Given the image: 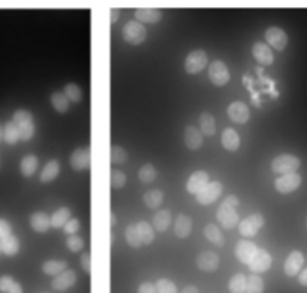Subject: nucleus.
<instances>
[{
    "mask_svg": "<svg viewBox=\"0 0 307 293\" xmlns=\"http://www.w3.org/2000/svg\"><path fill=\"white\" fill-rule=\"evenodd\" d=\"M66 245H68V248L71 251L77 253V251H80L84 247V241L80 236H77V235H69V238L66 241Z\"/></svg>",
    "mask_w": 307,
    "mask_h": 293,
    "instance_id": "obj_46",
    "label": "nucleus"
},
{
    "mask_svg": "<svg viewBox=\"0 0 307 293\" xmlns=\"http://www.w3.org/2000/svg\"><path fill=\"white\" fill-rule=\"evenodd\" d=\"M185 144L189 150H198L203 145L201 132L194 126H188L185 130Z\"/></svg>",
    "mask_w": 307,
    "mask_h": 293,
    "instance_id": "obj_20",
    "label": "nucleus"
},
{
    "mask_svg": "<svg viewBox=\"0 0 307 293\" xmlns=\"http://www.w3.org/2000/svg\"><path fill=\"white\" fill-rule=\"evenodd\" d=\"M271 266V256L268 251L265 250H259L256 251L255 257L252 259V262L249 263V268L253 274H262L265 271H268Z\"/></svg>",
    "mask_w": 307,
    "mask_h": 293,
    "instance_id": "obj_11",
    "label": "nucleus"
},
{
    "mask_svg": "<svg viewBox=\"0 0 307 293\" xmlns=\"http://www.w3.org/2000/svg\"><path fill=\"white\" fill-rule=\"evenodd\" d=\"M298 168H300V159L292 156V154H280L271 163L273 172L282 174V175L291 174V172H297Z\"/></svg>",
    "mask_w": 307,
    "mask_h": 293,
    "instance_id": "obj_2",
    "label": "nucleus"
},
{
    "mask_svg": "<svg viewBox=\"0 0 307 293\" xmlns=\"http://www.w3.org/2000/svg\"><path fill=\"white\" fill-rule=\"evenodd\" d=\"M208 183H210L208 174H207L205 171H197L195 174L191 175V178H189V181H188V184H186V189H188L189 193L197 196Z\"/></svg>",
    "mask_w": 307,
    "mask_h": 293,
    "instance_id": "obj_16",
    "label": "nucleus"
},
{
    "mask_svg": "<svg viewBox=\"0 0 307 293\" xmlns=\"http://www.w3.org/2000/svg\"><path fill=\"white\" fill-rule=\"evenodd\" d=\"M204 235H205V238H207L210 242H213V244H214V245H217V247H222V245L225 244L223 235L220 233L219 227H217V226H214V224H207V226H205Z\"/></svg>",
    "mask_w": 307,
    "mask_h": 293,
    "instance_id": "obj_29",
    "label": "nucleus"
},
{
    "mask_svg": "<svg viewBox=\"0 0 307 293\" xmlns=\"http://www.w3.org/2000/svg\"><path fill=\"white\" fill-rule=\"evenodd\" d=\"M71 166L75 171H84L90 166V150L78 148L71 156Z\"/></svg>",
    "mask_w": 307,
    "mask_h": 293,
    "instance_id": "obj_17",
    "label": "nucleus"
},
{
    "mask_svg": "<svg viewBox=\"0 0 307 293\" xmlns=\"http://www.w3.org/2000/svg\"><path fill=\"white\" fill-rule=\"evenodd\" d=\"M75 283H77V274L71 269H66L62 274L56 275V278L51 283V287L57 292H65L71 289Z\"/></svg>",
    "mask_w": 307,
    "mask_h": 293,
    "instance_id": "obj_13",
    "label": "nucleus"
},
{
    "mask_svg": "<svg viewBox=\"0 0 307 293\" xmlns=\"http://www.w3.org/2000/svg\"><path fill=\"white\" fill-rule=\"evenodd\" d=\"M301 184V175L297 172H291V174H285L280 175L279 178H276L274 181V187L279 193L282 195H288L292 193L294 190H297Z\"/></svg>",
    "mask_w": 307,
    "mask_h": 293,
    "instance_id": "obj_3",
    "label": "nucleus"
},
{
    "mask_svg": "<svg viewBox=\"0 0 307 293\" xmlns=\"http://www.w3.org/2000/svg\"><path fill=\"white\" fill-rule=\"evenodd\" d=\"M207 62H208V57H207L205 51H203V50L192 51L185 60V69L188 74H192V75L198 74L207 66Z\"/></svg>",
    "mask_w": 307,
    "mask_h": 293,
    "instance_id": "obj_7",
    "label": "nucleus"
},
{
    "mask_svg": "<svg viewBox=\"0 0 307 293\" xmlns=\"http://www.w3.org/2000/svg\"><path fill=\"white\" fill-rule=\"evenodd\" d=\"M192 232V220L191 217L180 214L176 221V235L179 238H188Z\"/></svg>",
    "mask_w": 307,
    "mask_h": 293,
    "instance_id": "obj_24",
    "label": "nucleus"
},
{
    "mask_svg": "<svg viewBox=\"0 0 307 293\" xmlns=\"http://www.w3.org/2000/svg\"><path fill=\"white\" fill-rule=\"evenodd\" d=\"M124 184H126V175L118 169L111 171V186H112V189H121Z\"/></svg>",
    "mask_w": 307,
    "mask_h": 293,
    "instance_id": "obj_44",
    "label": "nucleus"
},
{
    "mask_svg": "<svg viewBox=\"0 0 307 293\" xmlns=\"http://www.w3.org/2000/svg\"><path fill=\"white\" fill-rule=\"evenodd\" d=\"M252 54H253L255 60L264 66H270L274 62V56H273L271 48L264 42H256L252 48Z\"/></svg>",
    "mask_w": 307,
    "mask_h": 293,
    "instance_id": "obj_14",
    "label": "nucleus"
},
{
    "mask_svg": "<svg viewBox=\"0 0 307 293\" xmlns=\"http://www.w3.org/2000/svg\"><path fill=\"white\" fill-rule=\"evenodd\" d=\"M264 226V217L258 212L246 217L240 224H238V230L243 236H255L258 233V230Z\"/></svg>",
    "mask_w": 307,
    "mask_h": 293,
    "instance_id": "obj_6",
    "label": "nucleus"
},
{
    "mask_svg": "<svg viewBox=\"0 0 307 293\" xmlns=\"http://www.w3.org/2000/svg\"><path fill=\"white\" fill-rule=\"evenodd\" d=\"M127 160V153L118 147V145H114L111 148V162L112 163H124Z\"/></svg>",
    "mask_w": 307,
    "mask_h": 293,
    "instance_id": "obj_43",
    "label": "nucleus"
},
{
    "mask_svg": "<svg viewBox=\"0 0 307 293\" xmlns=\"http://www.w3.org/2000/svg\"><path fill=\"white\" fill-rule=\"evenodd\" d=\"M182 293H200V292H198V289H197L195 286H186Z\"/></svg>",
    "mask_w": 307,
    "mask_h": 293,
    "instance_id": "obj_56",
    "label": "nucleus"
},
{
    "mask_svg": "<svg viewBox=\"0 0 307 293\" xmlns=\"http://www.w3.org/2000/svg\"><path fill=\"white\" fill-rule=\"evenodd\" d=\"M155 287H156L158 293H177V286L173 281L167 280V278L159 280Z\"/></svg>",
    "mask_w": 307,
    "mask_h": 293,
    "instance_id": "obj_41",
    "label": "nucleus"
},
{
    "mask_svg": "<svg viewBox=\"0 0 307 293\" xmlns=\"http://www.w3.org/2000/svg\"><path fill=\"white\" fill-rule=\"evenodd\" d=\"M17 127H18V130H20V139H21V141H30V138H32L33 133H35L33 121L20 124V126H17Z\"/></svg>",
    "mask_w": 307,
    "mask_h": 293,
    "instance_id": "obj_42",
    "label": "nucleus"
},
{
    "mask_svg": "<svg viewBox=\"0 0 307 293\" xmlns=\"http://www.w3.org/2000/svg\"><path fill=\"white\" fill-rule=\"evenodd\" d=\"M246 280L247 277L244 274H235L229 280V292L231 293H244L246 292Z\"/></svg>",
    "mask_w": 307,
    "mask_h": 293,
    "instance_id": "obj_36",
    "label": "nucleus"
},
{
    "mask_svg": "<svg viewBox=\"0 0 307 293\" xmlns=\"http://www.w3.org/2000/svg\"><path fill=\"white\" fill-rule=\"evenodd\" d=\"M81 266H83V269H84L87 274L92 271V257H90L89 253H84V254L81 256Z\"/></svg>",
    "mask_w": 307,
    "mask_h": 293,
    "instance_id": "obj_50",
    "label": "nucleus"
},
{
    "mask_svg": "<svg viewBox=\"0 0 307 293\" xmlns=\"http://www.w3.org/2000/svg\"><path fill=\"white\" fill-rule=\"evenodd\" d=\"M222 145L228 151H237L240 147V136L234 129H225L222 133Z\"/></svg>",
    "mask_w": 307,
    "mask_h": 293,
    "instance_id": "obj_22",
    "label": "nucleus"
},
{
    "mask_svg": "<svg viewBox=\"0 0 307 293\" xmlns=\"http://www.w3.org/2000/svg\"><path fill=\"white\" fill-rule=\"evenodd\" d=\"M135 18L138 23H147V24H155L162 20V12L155 8H139L135 11Z\"/></svg>",
    "mask_w": 307,
    "mask_h": 293,
    "instance_id": "obj_18",
    "label": "nucleus"
},
{
    "mask_svg": "<svg viewBox=\"0 0 307 293\" xmlns=\"http://www.w3.org/2000/svg\"><path fill=\"white\" fill-rule=\"evenodd\" d=\"M12 284H14L12 277H9V275H3V277H0V292L2 293L9 292V289H11Z\"/></svg>",
    "mask_w": 307,
    "mask_h": 293,
    "instance_id": "obj_48",
    "label": "nucleus"
},
{
    "mask_svg": "<svg viewBox=\"0 0 307 293\" xmlns=\"http://www.w3.org/2000/svg\"><path fill=\"white\" fill-rule=\"evenodd\" d=\"M147 38V29L136 20L127 21L123 27V39L130 45H139Z\"/></svg>",
    "mask_w": 307,
    "mask_h": 293,
    "instance_id": "obj_1",
    "label": "nucleus"
},
{
    "mask_svg": "<svg viewBox=\"0 0 307 293\" xmlns=\"http://www.w3.org/2000/svg\"><path fill=\"white\" fill-rule=\"evenodd\" d=\"M20 250V241L17 236L14 235H9L3 239H0V251H3L5 254L8 256H14L17 254Z\"/></svg>",
    "mask_w": 307,
    "mask_h": 293,
    "instance_id": "obj_26",
    "label": "nucleus"
},
{
    "mask_svg": "<svg viewBox=\"0 0 307 293\" xmlns=\"http://www.w3.org/2000/svg\"><path fill=\"white\" fill-rule=\"evenodd\" d=\"M258 251V247L255 242L249 241V239H241L237 242V248H235V254H237V259L244 263V265H249L252 262V259L255 257Z\"/></svg>",
    "mask_w": 307,
    "mask_h": 293,
    "instance_id": "obj_9",
    "label": "nucleus"
},
{
    "mask_svg": "<svg viewBox=\"0 0 307 293\" xmlns=\"http://www.w3.org/2000/svg\"><path fill=\"white\" fill-rule=\"evenodd\" d=\"M265 41L268 42V47H273L277 51H282L286 48L288 45V35L285 33V30H282L280 27H268L265 32Z\"/></svg>",
    "mask_w": 307,
    "mask_h": 293,
    "instance_id": "obj_8",
    "label": "nucleus"
},
{
    "mask_svg": "<svg viewBox=\"0 0 307 293\" xmlns=\"http://www.w3.org/2000/svg\"><path fill=\"white\" fill-rule=\"evenodd\" d=\"M228 117L234 121V123H238V124H244L249 121V117H250V111L247 108V105H244L243 102H232L228 109Z\"/></svg>",
    "mask_w": 307,
    "mask_h": 293,
    "instance_id": "obj_10",
    "label": "nucleus"
},
{
    "mask_svg": "<svg viewBox=\"0 0 307 293\" xmlns=\"http://www.w3.org/2000/svg\"><path fill=\"white\" fill-rule=\"evenodd\" d=\"M136 230H138V235H139V239H141V244H151L153 239H155V232H153V227L147 223V221H138L135 224Z\"/></svg>",
    "mask_w": 307,
    "mask_h": 293,
    "instance_id": "obj_25",
    "label": "nucleus"
},
{
    "mask_svg": "<svg viewBox=\"0 0 307 293\" xmlns=\"http://www.w3.org/2000/svg\"><path fill=\"white\" fill-rule=\"evenodd\" d=\"M38 165H39V162H38V157H36V156H33V154L26 156V157L21 160V172H23V175H24V177H32V175L36 172Z\"/></svg>",
    "mask_w": 307,
    "mask_h": 293,
    "instance_id": "obj_30",
    "label": "nucleus"
},
{
    "mask_svg": "<svg viewBox=\"0 0 307 293\" xmlns=\"http://www.w3.org/2000/svg\"><path fill=\"white\" fill-rule=\"evenodd\" d=\"M8 293H23V287H21L17 281H14V284L11 286V289H9V292Z\"/></svg>",
    "mask_w": 307,
    "mask_h": 293,
    "instance_id": "obj_53",
    "label": "nucleus"
},
{
    "mask_svg": "<svg viewBox=\"0 0 307 293\" xmlns=\"http://www.w3.org/2000/svg\"><path fill=\"white\" fill-rule=\"evenodd\" d=\"M225 202H226L228 205H231V206H237V205H238V199H237L235 196H229V197H226Z\"/></svg>",
    "mask_w": 307,
    "mask_h": 293,
    "instance_id": "obj_55",
    "label": "nucleus"
},
{
    "mask_svg": "<svg viewBox=\"0 0 307 293\" xmlns=\"http://www.w3.org/2000/svg\"><path fill=\"white\" fill-rule=\"evenodd\" d=\"M63 95L68 98V100H71V102H74V103H78V102L81 100V96H83L81 89H80L77 84H66Z\"/></svg>",
    "mask_w": 307,
    "mask_h": 293,
    "instance_id": "obj_40",
    "label": "nucleus"
},
{
    "mask_svg": "<svg viewBox=\"0 0 307 293\" xmlns=\"http://www.w3.org/2000/svg\"><path fill=\"white\" fill-rule=\"evenodd\" d=\"M124 236H126V241L129 242L130 247H133V248L141 247V239H139V235H138V230H136L135 224H129V226L126 227Z\"/></svg>",
    "mask_w": 307,
    "mask_h": 293,
    "instance_id": "obj_38",
    "label": "nucleus"
},
{
    "mask_svg": "<svg viewBox=\"0 0 307 293\" xmlns=\"http://www.w3.org/2000/svg\"><path fill=\"white\" fill-rule=\"evenodd\" d=\"M11 232H12V229H11V224H9V223H8L6 220L0 218V239H3V238H6V236L12 235Z\"/></svg>",
    "mask_w": 307,
    "mask_h": 293,
    "instance_id": "obj_49",
    "label": "nucleus"
},
{
    "mask_svg": "<svg viewBox=\"0 0 307 293\" xmlns=\"http://www.w3.org/2000/svg\"><path fill=\"white\" fill-rule=\"evenodd\" d=\"M69 218H71V209L69 208H60L50 217V221H51L53 227H63L66 224V221H69Z\"/></svg>",
    "mask_w": 307,
    "mask_h": 293,
    "instance_id": "obj_31",
    "label": "nucleus"
},
{
    "mask_svg": "<svg viewBox=\"0 0 307 293\" xmlns=\"http://www.w3.org/2000/svg\"><path fill=\"white\" fill-rule=\"evenodd\" d=\"M3 139L6 144L14 145L20 141V130L14 121H8L3 127Z\"/></svg>",
    "mask_w": 307,
    "mask_h": 293,
    "instance_id": "obj_28",
    "label": "nucleus"
},
{
    "mask_svg": "<svg viewBox=\"0 0 307 293\" xmlns=\"http://www.w3.org/2000/svg\"><path fill=\"white\" fill-rule=\"evenodd\" d=\"M66 269H68V265L63 260H48L42 265V271L48 275H59Z\"/></svg>",
    "mask_w": 307,
    "mask_h": 293,
    "instance_id": "obj_32",
    "label": "nucleus"
},
{
    "mask_svg": "<svg viewBox=\"0 0 307 293\" xmlns=\"http://www.w3.org/2000/svg\"><path fill=\"white\" fill-rule=\"evenodd\" d=\"M142 200H144V203H145L148 208L156 209V208H159V205H161L162 200H164V193H162L161 190H148V192L144 195Z\"/></svg>",
    "mask_w": 307,
    "mask_h": 293,
    "instance_id": "obj_35",
    "label": "nucleus"
},
{
    "mask_svg": "<svg viewBox=\"0 0 307 293\" xmlns=\"http://www.w3.org/2000/svg\"><path fill=\"white\" fill-rule=\"evenodd\" d=\"M208 78L214 86H225L229 81V71L228 66L216 60L208 66Z\"/></svg>",
    "mask_w": 307,
    "mask_h": 293,
    "instance_id": "obj_5",
    "label": "nucleus"
},
{
    "mask_svg": "<svg viewBox=\"0 0 307 293\" xmlns=\"http://www.w3.org/2000/svg\"><path fill=\"white\" fill-rule=\"evenodd\" d=\"M59 172H60V165H59V162H57V160H50V162L45 165V168L42 169L41 181H42V183H50V181H53V180L57 178Z\"/></svg>",
    "mask_w": 307,
    "mask_h": 293,
    "instance_id": "obj_27",
    "label": "nucleus"
},
{
    "mask_svg": "<svg viewBox=\"0 0 307 293\" xmlns=\"http://www.w3.org/2000/svg\"><path fill=\"white\" fill-rule=\"evenodd\" d=\"M114 226H115V214L111 212V227H114Z\"/></svg>",
    "mask_w": 307,
    "mask_h": 293,
    "instance_id": "obj_57",
    "label": "nucleus"
},
{
    "mask_svg": "<svg viewBox=\"0 0 307 293\" xmlns=\"http://www.w3.org/2000/svg\"><path fill=\"white\" fill-rule=\"evenodd\" d=\"M197 265L201 271L204 272H211L216 271L219 266V256L213 251H204L198 256L197 259Z\"/></svg>",
    "mask_w": 307,
    "mask_h": 293,
    "instance_id": "obj_19",
    "label": "nucleus"
},
{
    "mask_svg": "<svg viewBox=\"0 0 307 293\" xmlns=\"http://www.w3.org/2000/svg\"><path fill=\"white\" fill-rule=\"evenodd\" d=\"M264 292V280L258 274H252L246 280V292L244 293H262Z\"/></svg>",
    "mask_w": 307,
    "mask_h": 293,
    "instance_id": "obj_34",
    "label": "nucleus"
},
{
    "mask_svg": "<svg viewBox=\"0 0 307 293\" xmlns=\"http://www.w3.org/2000/svg\"><path fill=\"white\" fill-rule=\"evenodd\" d=\"M298 281H300V284L307 286V269H304L303 272H300V275H298Z\"/></svg>",
    "mask_w": 307,
    "mask_h": 293,
    "instance_id": "obj_54",
    "label": "nucleus"
},
{
    "mask_svg": "<svg viewBox=\"0 0 307 293\" xmlns=\"http://www.w3.org/2000/svg\"><path fill=\"white\" fill-rule=\"evenodd\" d=\"M216 217H217L219 223L222 224V227H225V229H232L238 223V214L235 211V206L228 205L225 200L220 203Z\"/></svg>",
    "mask_w": 307,
    "mask_h": 293,
    "instance_id": "obj_4",
    "label": "nucleus"
},
{
    "mask_svg": "<svg viewBox=\"0 0 307 293\" xmlns=\"http://www.w3.org/2000/svg\"><path fill=\"white\" fill-rule=\"evenodd\" d=\"M171 224V212L168 209H159L153 217V226L158 232H165Z\"/></svg>",
    "mask_w": 307,
    "mask_h": 293,
    "instance_id": "obj_23",
    "label": "nucleus"
},
{
    "mask_svg": "<svg viewBox=\"0 0 307 293\" xmlns=\"http://www.w3.org/2000/svg\"><path fill=\"white\" fill-rule=\"evenodd\" d=\"M63 230L68 235H75L80 230V221L77 218H69V221H66V224L63 226Z\"/></svg>",
    "mask_w": 307,
    "mask_h": 293,
    "instance_id": "obj_47",
    "label": "nucleus"
},
{
    "mask_svg": "<svg viewBox=\"0 0 307 293\" xmlns=\"http://www.w3.org/2000/svg\"><path fill=\"white\" fill-rule=\"evenodd\" d=\"M2 139H3V129H2V126H0V142H2Z\"/></svg>",
    "mask_w": 307,
    "mask_h": 293,
    "instance_id": "obj_58",
    "label": "nucleus"
},
{
    "mask_svg": "<svg viewBox=\"0 0 307 293\" xmlns=\"http://www.w3.org/2000/svg\"><path fill=\"white\" fill-rule=\"evenodd\" d=\"M138 293H158V292H156V287H155L151 283H142V284L138 287Z\"/></svg>",
    "mask_w": 307,
    "mask_h": 293,
    "instance_id": "obj_51",
    "label": "nucleus"
},
{
    "mask_svg": "<svg viewBox=\"0 0 307 293\" xmlns=\"http://www.w3.org/2000/svg\"><path fill=\"white\" fill-rule=\"evenodd\" d=\"M220 193H222V184L219 181H213V183H208L204 189L197 195V200L201 205H210L214 200H217Z\"/></svg>",
    "mask_w": 307,
    "mask_h": 293,
    "instance_id": "obj_12",
    "label": "nucleus"
},
{
    "mask_svg": "<svg viewBox=\"0 0 307 293\" xmlns=\"http://www.w3.org/2000/svg\"><path fill=\"white\" fill-rule=\"evenodd\" d=\"M200 126H201V132L204 133L205 136H211L216 132V121H214L213 115L208 114V112H203L201 114Z\"/></svg>",
    "mask_w": 307,
    "mask_h": 293,
    "instance_id": "obj_33",
    "label": "nucleus"
},
{
    "mask_svg": "<svg viewBox=\"0 0 307 293\" xmlns=\"http://www.w3.org/2000/svg\"><path fill=\"white\" fill-rule=\"evenodd\" d=\"M12 121H14L17 126H20V124H24V123H30V121H33V117H32V114H30L29 111H26V109H18V111L14 114Z\"/></svg>",
    "mask_w": 307,
    "mask_h": 293,
    "instance_id": "obj_45",
    "label": "nucleus"
},
{
    "mask_svg": "<svg viewBox=\"0 0 307 293\" xmlns=\"http://www.w3.org/2000/svg\"><path fill=\"white\" fill-rule=\"evenodd\" d=\"M30 226L38 233H44V232H47L50 229L51 221H50V217L45 212H35L30 217Z\"/></svg>",
    "mask_w": 307,
    "mask_h": 293,
    "instance_id": "obj_21",
    "label": "nucleus"
},
{
    "mask_svg": "<svg viewBox=\"0 0 307 293\" xmlns=\"http://www.w3.org/2000/svg\"><path fill=\"white\" fill-rule=\"evenodd\" d=\"M303 265H304V256H303V253L298 251V250H295V251H292V253L288 256V259H286V262H285V268H283V269H285V274L289 275V277H294V275L300 274Z\"/></svg>",
    "mask_w": 307,
    "mask_h": 293,
    "instance_id": "obj_15",
    "label": "nucleus"
},
{
    "mask_svg": "<svg viewBox=\"0 0 307 293\" xmlns=\"http://www.w3.org/2000/svg\"><path fill=\"white\" fill-rule=\"evenodd\" d=\"M51 105L57 112H65L69 106V100L62 92H56L51 95Z\"/></svg>",
    "mask_w": 307,
    "mask_h": 293,
    "instance_id": "obj_37",
    "label": "nucleus"
},
{
    "mask_svg": "<svg viewBox=\"0 0 307 293\" xmlns=\"http://www.w3.org/2000/svg\"><path fill=\"white\" fill-rule=\"evenodd\" d=\"M109 12H111V20L109 21H111V24H114L118 20V9L117 8H111Z\"/></svg>",
    "mask_w": 307,
    "mask_h": 293,
    "instance_id": "obj_52",
    "label": "nucleus"
},
{
    "mask_svg": "<svg viewBox=\"0 0 307 293\" xmlns=\"http://www.w3.org/2000/svg\"><path fill=\"white\" fill-rule=\"evenodd\" d=\"M138 177H139V180H141L142 183H145V184L151 183V181L156 178V169H155V166H153V165H150V163L144 165V166L139 169Z\"/></svg>",
    "mask_w": 307,
    "mask_h": 293,
    "instance_id": "obj_39",
    "label": "nucleus"
}]
</instances>
